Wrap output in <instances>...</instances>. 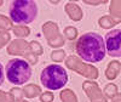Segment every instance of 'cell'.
Masks as SVG:
<instances>
[{"instance_id": "obj_1", "label": "cell", "mask_w": 121, "mask_h": 102, "mask_svg": "<svg viewBox=\"0 0 121 102\" xmlns=\"http://www.w3.org/2000/svg\"><path fill=\"white\" fill-rule=\"evenodd\" d=\"M76 52L79 57L87 63H98L107 55L104 38L95 32L82 34L76 42Z\"/></svg>"}, {"instance_id": "obj_2", "label": "cell", "mask_w": 121, "mask_h": 102, "mask_svg": "<svg viewBox=\"0 0 121 102\" xmlns=\"http://www.w3.org/2000/svg\"><path fill=\"white\" fill-rule=\"evenodd\" d=\"M38 12V4L33 0H13L9 7V15L12 22L23 26L32 23Z\"/></svg>"}, {"instance_id": "obj_3", "label": "cell", "mask_w": 121, "mask_h": 102, "mask_svg": "<svg viewBox=\"0 0 121 102\" xmlns=\"http://www.w3.org/2000/svg\"><path fill=\"white\" fill-rule=\"evenodd\" d=\"M6 78L13 85H23L32 78V67L26 60L12 58L5 66Z\"/></svg>"}, {"instance_id": "obj_4", "label": "cell", "mask_w": 121, "mask_h": 102, "mask_svg": "<svg viewBox=\"0 0 121 102\" xmlns=\"http://www.w3.org/2000/svg\"><path fill=\"white\" fill-rule=\"evenodd\" d=\"M40 81L44 88L55 91L67 85L68 73L59 65H48L43 69L41 74H40Z\"/></svg>"}, {"instance_id": "obj_5", "label": "cell", "mask_w": 121, "mask_h": 102, "mask_svg": "<svg viewBox=\"0 0 121 102\" xmlns=\"http://www.w3.org/2000/svg\"><path fill=\"white\" fill-rule=\"evenodd\" d=\"M104 40L107 54L110 57H121V29H114L108 32Z\"/></svg>"}, {"instance_id": "obj_6", "label": "cell", "mask_w": 121, "mask_h": 102, "mask_svg": "<svg viewBox=\"0 0 121 102\" xmlns=\"http://www.w3.org/2000/svg\"><path fill=\"white\" fill-rule=\"evenodd\" d=\"M4 67L3 65L0 63V85H3L4 84V80H5V72H4Z\"/></svg>"}]
</instances>
